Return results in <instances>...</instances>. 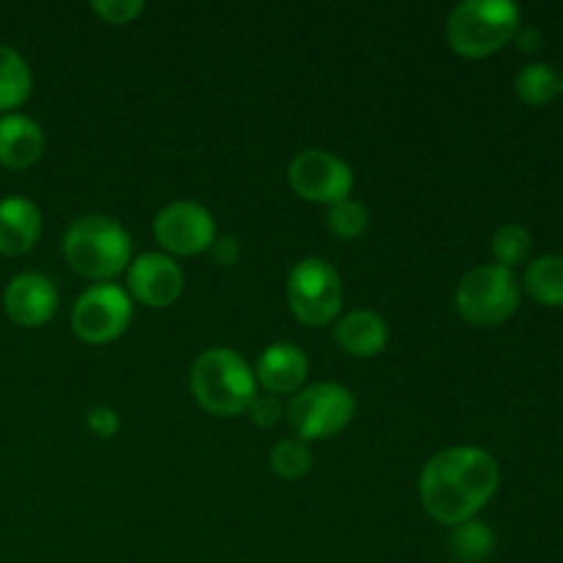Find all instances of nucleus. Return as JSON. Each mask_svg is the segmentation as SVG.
<instances>
[{
    "label": "nucleus",
    "instance_id": "nucleus-5",
    "mask_svg": "<svg viewBox=\"0 0 563 563\" xmlns=\"http://www.w3.org/2000/svg\"><path fill=\"white\" fill-rule=\"evenodd\" d=\"M520 308V280L515 269L482 264L462 275L456 286V311L476 328H493L515 317Z\"/></svg>",
    "mask_w": 563,
    "mask_h": 563
},
{
    "label": "nucleus",
    "instance_id": "nucleus-17",
    "mask_svg": "<svg viewBox=\"0 0 563 563\" xmlns=\"http://www.w3.org/2000/svg\"><path fill=\"white\" fill-rule=\"evenodd\" d=\"M528 295L550 308H563V253H548L528 264L522 278Z\"/></svg>",
    "mask_w": 563,
    "mask_h": 563
},
{
    "label": "nucleus",
    "instance_id": "nucleus-9",
    "mask_svg": "<svg viewBox=\"0 0 563 563\" xmlns=\"http://www.w3.org/2000/svg\"><path fill=\"white\" fill-rule=\"evenodd\" d=\"M289 185L300 198L311 203H333L352 196L355 176L341 157L324 148H306L289 165Z\"/></svg>",
    "mask_w": 563,
    "mask_h": 563
},
{
    "label": "nucleus",
    "instance_id": "nucleus-26",
    "mask_svg": "<svg viewBox=\"0 0 563 563\" xmlns=\"http://www.w3.org/2000/svg\"><path fill=\"white\" fill-rule=\"evenodd\" d=\"M86 423H88V429L97 434V438H104V440L113 438V434L119 432V416H115V412L110 410V407H104V405L88 410Z\"/></svg>",
    "mask_w": 563,
    "mask_h": 563
},
{
    "label": "nucleus",
    "instance_id": "nucleus-16",
    "mask_svg": "<svg viewBox=\"0 0 563 563\" xmlns=\"http://www.w3.org/2000/svg\"><path fill=\"white\" fill-rule=\"evenodd\" d=\"M335 344L355 357H374L388 344V324L377 311L355 308L333 330Z\"/></svg>",
    "mask_w": 563,
    "mask_h": 563
},
{
    "label": "nucleus",
    "instance_id": "nucleus-18",
    "mask_svg": "<svg viewBox=\"0 0 563 563\" xmlns=\"http://www.w3.org/2000/svg\"><path fill=\"white\" fill-rule=\"evenodd\" d=\"M33 75L27 60L9 44H0V110H14L31 97Z\"/></svg>",
    "mask_w": 563,
    "mask_h": 563
},
{
    "label": "nucleus",
    "instance_id": "nucleus-8",
    "mask_svg": "<svg viewBox=\"0 0 563 563\" xmlns=\"http://www.w3.org/2000/svg\"><path fill=\"white\" fill-rule=\"evenodd\" d=\"M132 322V297L119 284H93L71 308V330L86 344H108Z\"/></svg>",
    "mask_w": 563,
    "mask_h": 563
},
{
    "label": "nucleus",
    "instance_id": "nucleus-25",
    "mask_svg": "<svg viewBox=\"0 0 563 563\" xmlns=\"http://www.w3.org/2000/svg\"><path fill=\"white\" fill-rule=\"evenodd\" d=\"M247 416L253 418V423H256V427H275V423H278V418H280V401L275 399V396H258L256 394V399L251 401V407H247Z\"/></svg>",
    "mask_w": 563,
    "mask_h": 563
},
{
    "label": "nucleus",
    "instance_id": "nucleus-24",
    "mask_svg": "<svg viewBox=\"0 0 563 563\" xmlns=\"http://www.w3.org/2000/svg\"><path fill=\"white\" fill-rule=\"evenodd\" d=\"M91 9L110 25H126L141 14L143 3L141 0H93Z\"/></svg>",
    "mask_w": 563,
    "mask_h": 563
},
{
    "label": "nucleus",
    "instance_id": "nucleus-23",
    "mask_svg": "<svg viewBox=\"0 0 563 563\" xmlns=\"http://www.w3.org/2000/svg\"><path fill=\"white\" fill-rule=\"evenodd\" d=\"M328 229L341 240H357L368 229V209L355 198H344L328 209Z\"/></svg>",
    "mask_w": 563,
    "mask_h": 563
},
{
    "label": "nucleus",
    "instance_id": "nucleus-14",
    "mask_svg": "<svg viewBox=\"0 0 563 563\" xmlns=\"http://www.w3.org/2000/svg\"><path fill=\"white\" fill-rule=\"evenodd\" d=\"M42 234V212L25 196L0 198V253L22 256Z\"/></svg>",
    "mask_w": 563,
    "mask_h": 563
},
{
    "label": "nucleus",
    "instance_id": "nucleus-7",
    "mask_svg": "<svg viewBox=\"0 0 563 563\" xmlns=\"http://www.w3.org/2000/svg\"><path fill=\"white\" fill-rule=\"evenodd\" d=\"M286 416L302 443L333 438L355 418V396L339 383H317L311 388L297 390Z\"/></svg>",
    "mask_w": 563,
    "mask_h": 563
},
{
    "label": "nucleus",
    "instance_id": "nucleus-1",
    "mask_svg": "<svg viewBox=\"0 0 563 563\" xmlns=\"http://www.w3.org/2000/svg\"><path fill=\"white\" fill-rule=\"evenodd\" d=\"M500 487V467L489 451L476 445H456L434 454L423 465L421 504L429 517L454 528L476 520Z\"/></svg>",
    "mask_w": 563,
    "mask_h": 563
},
{
    "label": "nucleus",
    "instance_id": "nucleus-10",
    "mask_svg": "<svg viewBox=\"0 0 563 563\" xmlns=\"http://www.w3.org/2000/svg\"><path fill=\"white\" fill-rule=\"evenodd\" d=\"M154 236L174 256H196L212 247L218 231L207 207L196 201H174L154 218Z\"/></svg>",
    "mask_w": 563,
    "mask_h": 563
},
{
    "label": "nucleus",
    "instance_id": "nucleus-13",
    "mask_svg": "<svg viewBox=\"0 0 563 563\" xmlns=\"http://www.w3.org/2000/svg\"><path fill=\"white\" fill-rule=\"evenodd\" d=\"M256 383L267 390L269 396L297 394L308 377V357L300 346L286 344H269L267 350L258 355L256 372H253Z\"/></svg>",
    "mask_w": 563,
    "mask_h": 563
},
{
    "label": "nucleus",
    "instance_id": "nucleus-20",
    "mask_svg": "<svg viewBox=\"0 0 563 563\" xmlns=\"http://www.w3.org/2000/svg\"><path fill=\"white\" fill-rule=\"evenodd\" d=\"M517 97L526 104H548L561 93V75L550 64H528L522 66L515 80Z\"/></svg>",
    "mask_w": 563,
    "mask_h": 563
},
{
    "label": "nucleus",
    "instance_id": "nucleus-12",
    "mask_svg": "<svg viewBox=\"0 0 563 563\" xmlns=\"http://www.w3.org/2000/svg\"><path fill=\"white\" fill-rule=\"evenodd\" d=\"M3 308L11 322H16L20 328H42L58 308V291H55L53 280L44 275L22 273L5 286Z\"/></svg>",
    "mask_w": 563,
    "mask_h": 563
},
{
    "label": "nucleus",
    "instance_id": "nucleus-28",
    "mask_svg": "<svg viewBox=\"0 0 563 563\" xmlns=\"http://www.w3.org/2000/svg\"><path fill=\"white\" fill-rule=\"evenodd\" d=\"M517 38H520L522 49L542 47V33H539L537 27H522V31H517Z\"/></svg>",
    "mask_w": 563,
    "mask_h": 563
},
{
    "label": "nucleus",
    "instance_id": "nucleus-3",
    "mask_svg": "<svg viewBox=\"0 0 563 563\" xmlns=\"http://www.w3.org/2000/svg\"><path fill=\"white\" fill-rule=\"evenodd\" d=\"M64 256L75 273L104 284L130 267L132 240L119 220L108 214H86L66 231Z\"/></svg>",
    "mask_w": 563,
    "mask_h": 563
},
{
    "label": "nucleus",
    "instance_id": "nucleus-15",
    "mask_svg": "<svg viewBox=\"0 0 563 563\" xmlns=\"http://www.w3.org/2000/svg\"><path fill=\"white\" fill-rule=\"evenodd\" d=\"M44 154V132L31 115H0V163L5 168H31Z\"/></svg>",
    "mask_w": 563,
    "mask_h": 563
},
{
    "label": "nucleus",
    "instance_id": "nucleus-6",
    "mask_svg": "<svg viewBox=\"0 0 563 563\" xmlns=\"http://www.w3.org/2000/svg\"><path fill=\"white\" fill-rule=\"evenodd\" d=\"M286 297L289 308L302 324L308 328H324L333 322L344 302V286H341L339 273L333 264L324 258H302L295 264L286 280Z\"/></svg>",
    "mask_w": 563,
    "mask_h": 563
},
{
    "label": "nucleus",
    "instance_id": "nucleus-22",
    "mask_svg": "<svg viewBox=\"0 0 563 563\" xmlns=\"http://www.w3.org/2000/svg\"><path fill=\"white\" fill-rule=\"evenodd\" d=\"M269 465H273L275 476L286 478V482H297V478L311 471V449L297 438L280 440V443L273 445Z\"/></svg>",
    "mask_w": 563,
    "mask_h": 563
},
{
    "label": "nucleus",
    "instance_id": "nucleus-21",
    "mask_svg": "<svg viewBox=\"0 0 563 563\" xmlns=\"http://www.w3.org/2000/svg\"><path fill=\"white\" fill-rule=\"evenodd\" d=\"M531 247H533L531 231L520 223H506L493 234L495 264H500V267L506 269H515L517 264L526 262V258L531 256Z\"/></svg>",
    "mask_w": 563,
    "mask_h": 563
},
{
    "label": "nucleus",
    "instance_id": "nucleus-2",
    "mask_svg": "<svg viewBox=\"0 0 563 563\" xmlns=\"http://www.w3.org/2000/svg\"><path fill=\"white\" fill-rule=\"evenodd\" d=\"M190 388L198 405L220 418L247 412L256 399V377L251 366L229 346H212L196 357L190 368Z\"/></svg>",
    "mask_w": 563,
    "mask_h": 563
},
{
    "label": "nucleus",
    "instance_id": "nucleus-4",
    "mask_svg": "<svg viewBox=\"0 0 563 563\" xmlns=\"http://www.w3.org/2000/svg\"><path fill=\"white\" fill-rule=\"evenodd\" d=\"M520 31V5L511 0H465L445 25L454 53L465 58H487L504 49Z\"/></svg>",
    "mask_w": 563,
    "mask_h": 563
},
{
    "label": "nucleus",
    "instance_id": "nucleus-11",
    "mask_svg": "<svg viewBox=\"0 0 563 563\" xmlns=\"http://www.w3.org/2000/svg\"><path fill=\"white\" fill-rule=\"evenodd\" d=\"M185 275L179 264L165 253H143L126 267V295L148 308H168L179 300Z\"/></svg>",
    "mask_w": 563,
    "mask_h": 563
},
{
    "label": "nucleus",
    "instance_id": "nucleus-27",
    "mask_svg": "<svg viewBox=\"0 0 563 563\" xmlns=\"http://www.w3.org/2000/svg\"><path fill=\"white\" fill-rule=\"evenodd\" d=\"M209 251H212L214 262L229 267V264H236V258H240V242H236L234 236H218Z\"/></svg>",
    "mask_w": 563,
    "mask_h": 563
},
{
    "label": "nucleus",
    "instance_id": "nucleus-29",
    "mask_svg": "<svg viewBox=\"0 0 563 563\" xmlns=\"http://www.w3.org/2000/svg\"><path fill=\"white\" fill-rule=\"evenodd\" d=\"M561 97H563V75H561Z\"/></svg>",
    "mask_w": 563,
    "mask_h": 563
},
{
    "label": "nucleus",
    "instance_id": "nucleus-19",
    "mask_svg": "<svg viewBox=\"0 0 563 563\" xmlns=\"http://www.w3.org/2000/svg\"><path fill=\"white\" fill-rule=\"evenodd\" d=\"M495 548V533L487 522L467 520L454 526L449 533V550L462 563H482L489 559Z\"/></svg>",
    "mask_w": 563,
    "mask_h": 563
}]
</instances>
